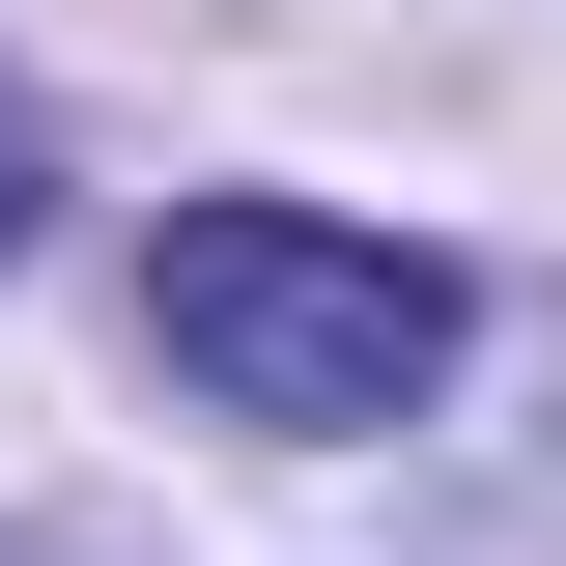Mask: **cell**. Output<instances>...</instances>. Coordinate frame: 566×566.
<instances>
[{
  "label": "cell",
  "mask_w": 566,
  "mask_h": 566,
  "mask_svg": "<svg viewBox=\"0 0 566 566\" xmlns=\"http://www.w3.org/2000/svg\"><path fill=\"white\" fill-rule=\"evenodd\" d=\"M29 227H57V142H29V114H0V255H29Z\"/></svg>",
  "instance_id": "7a4b0ae2"
},
{
  "label": "cell",
  "mask_w": 566,
  "mask_h": 566,
  "mask_svg": "<svg viewBox=\"0 0 566 566\" xmlns=\"http://www.w3.org/2000/svg\"><path fill=\"white\" fill-rule=\"evenodd\" d=\"M142 340L199 368V424L340 453V424H397L424 368H453V255H397V227H312V199H170V255H142Z\"/></svg>",
  "instance_id": "6da1fadb"
}]
</instances>
